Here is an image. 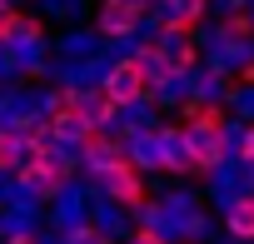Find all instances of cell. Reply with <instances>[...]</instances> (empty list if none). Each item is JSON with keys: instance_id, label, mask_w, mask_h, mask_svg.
<instances>
[{"instance_id": "obj_1", "label": "cell", "mask_w": 254, "mask_h": 244, "mask_svg": "<svg viewBox=\"0 0 254 244\" xmlns=\"http://www.w3.org/2000/svg\"><path fill=\"white\" fill-rule=\"evenodd\" d=\"M145 165L135 160V155H120V160H110L100 175H95V184L105 189V199L110 204H120V209H145V175H140Z\"/></svg>"}, {"instance_id": "obj_2", "label": "cell", "mask_w": 254, "mask_h": 244, "mask_svg": "<svg viewBox=\"0 0 254 244\" xmlns=\"http://www.w3.org/2000/svg\"><path fill=\"white\" fill-rule=\"evenodd\" d=\"M100 85L115 95V105H120V110H135V105H145V100H150V75H145V65H140L135 55L105 60V75H100Z\"/></svg>"}, {"instance_id": "obj_3", "label": "cell", "mask_w": 254, "mask_h": 244, "mask_svg": "<svg viewBox=\"0 0 254 244\" xmlns=\"http://www.w3.org/2000/svg\"><path fill=\"white\" fill-rule=\"evenodd\" d=\"M145 15H150V5H140V0H100L95 5V35L100 40H135Z\"/></svg>"}, {"instance_id": "obj_4", "label": "cell", "mask_w": 254, "mask_h": 244, "mask_svg": "<svg viewBox=\"0 0 254 244\" xmlns=\"http://www.w3.org/2000/svg\"><path fill=\"white\" fill-rule=\"evenodd\" d=\"M120 155H130V135L125 130H90L80 145H75V160L90 170V175H100L110 160H120Z\"/></svg>"}, {"instance_id": "obj_5", "label": "cell", "mask_w": 254, "mask_h": 244, "mask_svg": "<svg viewBox=\"0 0 254 244\" xmlns=\"http://www.w3.org/2000/svg\"><path fill=\"white\" fill-rule=\"evenodd\" d=\"M224 234L234 244H254V194L249 189L224 194Z\"/></svg>"}, {"instance_id": "obj_6", "label": "cell", "mask_w": 254, "mask_h": 244, "mask_svg": "<svg viewBox=\"0 0 254 244\" xmlns=\"http://www.w3.org/2000/svg\"><path fill=\"white\" fill-rule=\"evenodd\" d=\"M30 155H40L15 125H0V175H20V165L30 160Z\"/></svg>"}, {"instance_id": "obj_7", "label": "cell", "mask_w": 254, "mask_h": 244, "mask_svg": "<svg viewBox=\"0 0 254 244\" xmlns=\"http://www.w3.org/2000/svg\"><path fill=\"white\" fill-rule=\"evenodd\" d=\"M234 160H239V165H254V125H244V135H239V150H234Z\"/></svg>"}, {"instance_id": "obj_8", "label": "cell", "mask_w": 254, "mask_h": 244, "mask_svg": "<svg viewBox=\"0 0 254 244\" xmlns=\"http://www.w3.org/2000/svg\"><path fill=\"white\" fill-rule=\"evenodd\" d=\"M130 244H170V239H165V229H140Z\"/></svg>"}, {"instance_id": "obj_9", "label": "cell", "mask_w": 254, "mask_h": 244, "mask_svg": "<svg viewBox=\"0 0 254 244\" xmlns=\"http://www.w3.org/2000/svg\"><path fill=\"white\" fill-rule=\"evenodd\" d=\"M50 15H75V0H45Z\"/></svg>"}]
</instances>
